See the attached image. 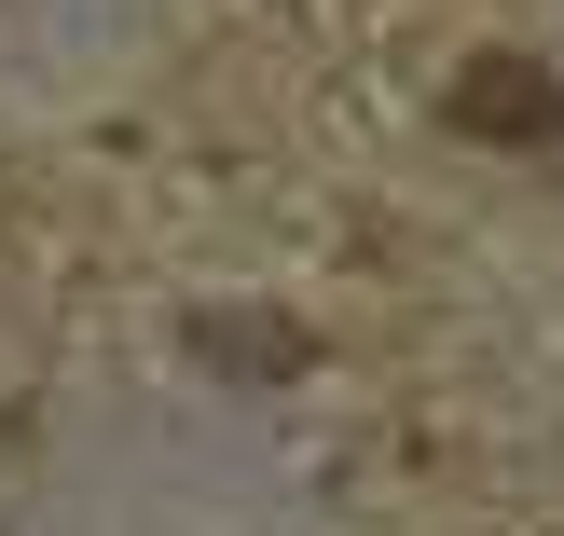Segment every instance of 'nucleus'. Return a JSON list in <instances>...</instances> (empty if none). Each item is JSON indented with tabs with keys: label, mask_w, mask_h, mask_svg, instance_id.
I'll use <instances>...</instances> for the list:
<instances>
[{
	"label": "nucleus",
	"mask_w": 564,
	"mask_h": 536,
	"mask_svg": "<svg viewBox=\"0 0 564 536\" xmlns=\"http://www.w3.org/2000/svg\"><path fill=\"white\" fill-rule=\"evenodd\" d=\"M441 110H455V138H496V152H551L564 138V83L538 55H468Z\"/></svg>",
	"instance_id": "1"
},
{
	"label": "nucleus",
	"mask_w": 564,
	"mask_h": 536,
	"mask_svg": "<svg viewBox=\"0 0 564 536\" xmlns=\"http://www.w3.org/2000/svg\"><path fill=\"white\" fill-rule=\"evenodd\" d=\"M193 344H207L220 372H290V358H303V330H290V317H207Z\"/></svg>",
	"instance_id": "2"
}]
</instances>
